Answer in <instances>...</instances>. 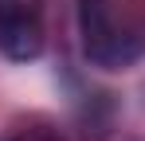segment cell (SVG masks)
<instances>
[{
	"label": "cell",
	"mask_w": 145,
	"mask_h": 141,
	"mask_svg": "<svg viewBox=\"0 0 145 141\" xmlns=\"http://www.w3.org/2000/svg\"><path fill=\"white\" fill-rule=\"evenodd\" d=\"M78 27L86 59L102 70H121L145 55V35L121 31L110 16V0H78Z\"/></svg>",
	"instance_id": "1"
},
{
	"label": "cell",
	"mask_w": 145,
	"mask_h": 141,
	"mask_svg": "<svg viewBox=\"0 0 145 141\" xmlns=\"http://www.w3.org/2000/svg\"><path fill=\"white\" fill-rule=\"evenodd\" d=\"M0 51L16 63L43 55V24L31 4H24V0L0 4Z\"/></svg>",
	"instance_id": "2"
},
{
	"label": "cell",
	"mask_w": 145,
	"mask_h": 141,
	"mask_svg": "<svg viewBox=\"0 0 145 141\" xmlns=\"http://www.w3.org/2000/svg\"><path fill=\"white\" fill-rule=\"evenodd\" d=\"M12 141H59V137H51V133H20V137H12Z\"/></svg>",
	"instance_id": "3"
},
{
	"label": "cell",
	"mask_w": 145,
	"mask_h": 141,
	"mask_svg": "<svg viewBox=\"0 0 145 141\" xmlns=\"http://www.w3.org/2000/svg\"><path fill=\"white\" fill-rule=\"evenodd\" d=\"M0 4H8V0H0Z\"/></svg>",
	"instance_id": "4"
}]
</instances>
